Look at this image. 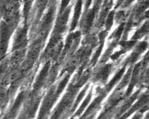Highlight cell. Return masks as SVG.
<instances>
[{
  "label": "cell",
  "mask_w": 149,
  "mask_h": 119,
  "mask_svg": "<svg viewBox=\"0 0 149 119\" xmlns=\"http://www.w3.org/2000/svg\"><path fill=\"white\" fill-rule=\"evenodd\" d=\"M9 68L8 58L6 57L0 61V83L9 73Z\"/></svg>",
  "instance_id": "6da1fadb"
},
{
  "label": "cell",
  "mask_w": 149,
  "mask_h": 119,
  "mask_svg": "<svg viewBox=\"0 0 149 119\" xmlns=\"http://www.w3.org/2000/svg\"><path fill=\"white\" fill-rule=\"evenodd\" d=\"M81 4H82V0H78V1L76 4L75 9H74V13L73 22H72V27H74L76 26L77 22L78 21L79 17H80V12H81Z\"/></svg>",
  "instance_id": "7a4b0ae2"
},
{
  "label": "cell",
  "mask_w": 149,
  "mask_h": 119,
  "mask_svg": "<svg viewBox=\"0 0 149 119\" xmlns=\"http://www.w3.org/2000/svg\"><path fill=\"white\" fill-rule=\"evenodd\" d=\"M114 11H111L109 12V14L108 15V17L106 19V26L107 29H110L112 25L113 24V20H114Z\"/></svg>",
  "instance_id": "3957f363"
},
{
  "label": "cell",
  "mask_w": 149,
  "mask_h": 119,
  "mask_svg": "<svg viewBox=\"0 0 149 119\" xmlns=\"http://www.w3.org/2000/svg\"><path fill=\"white\" fill-rule=\"evenodd\" d=\"M6 1L5 0H0V19L3 17L4 15V10H5V6L6 4Z\"/></svg>",
  "instance_id": "277c9868"
},
{
  "label": "cell",
  "mask_w": 149,
  "mask_h": 119,
  "mask_svg": "<svg viewBox=\"0 0 149 119\" xmlns=\"http://www.w3.org/2000/svg\"><path fill=\"white\" fill-rule=\"evenodd\" d=\"M70 1V0H62V4H61V8H60V10H61V12H62L65 10V8H66Z\"/></svg>",
  "instance_id": "5b68a950"
},
{
  "label": "cell",
  "mask_w": 149,
  "mask_h": 119,
  "mask_svg": "<svg viewBox=\"0 0 149 119\" xmlns=\"http://www.w3.org/2000/svg\"><path fill=\"white\" fill-rule=\"evenodd\" d=\"M123 1V0H119V1H118V3H120V2H122Z\"/></svg>",
  "instance_id": "8992f818"
}]
</instances>
